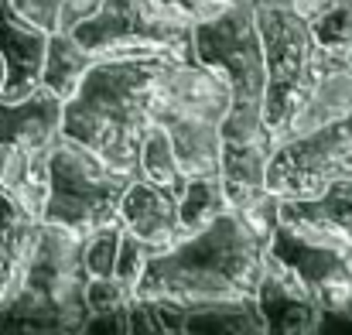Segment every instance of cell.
<instances>
[{
    "mask_svg": "<svg viewBox=\"0 0 352 335\" xmlns=\"http://www.w3.org/2000/svg\"><path fill=\"white\" fill-rule=\"evenodd\" d=\"M270 236L243 223L233 209L199 233L151 257L133 298L178 301L185 308L206 301L253 298Z\"/></svg>",
    "mask_w": 352,
    "mask_h": 335,
    "instance_id": "6da1fadb",
    "label": "cell"
},
{
    "mask_svg": "<svg viewBox=\"0 0 352 335\" xmlns=\"http://www.w3.org/2000/svg\"><path fill=\"white\" fill-rule=\"evenodd\" d=\"M161 62H96L62 107V133L89 147L107 168L137 178L144 133L154 127V79Z\"/></svg>",
    "mask_w": 352,
    "mask_h": 335,
    "instance_id": "7a4b0ae2",
    "label": "cell"
},
{
    "mask_svg": "<svg viewBox=\"0 0 352 335\" xmlns=\"http://www.w3.org/2000/svg\"><path fill=\"white\" fill-rule=\"evenodd\" d=\"M199 65L216 69L233 93L230 113L219 123L223 140H253L270 133L263 123V45L256 31V7H230L192 31Z\"/></svg>",
    "mask_w": 352,
    "mask_h": 335,
    "instance_id": "3957f363",
    "label": "cell"
},
{
    "mask_svg": "<svg viewBox=\"0 0 352 335\" xmlns=\"http://www.w3.org/2000/svg\"><path fill=\"white\" fill-rule=\"evenodd\" d=\"M86 236L55 223L38 226V239L24 270L17 298L0 312V318L28 322L52 332H82L89 325V308L82 298L86 267H82Z\"/></svg>",
    "mask_w": 352,
    "mask_h": 335,
    "instance_id": "277c9868",
    "label": "cell"
},
{
    "mask_svg": "<svg viewBox=\"0 0 352 335\" xmlns=\"http://www.w3.org/2000/svg\"><path fill=\"white\" fill-rule=\"evenodd\" d=\"M256 31L263 45V123L274 137V144L284 137L287 123L298 116L311 89L318 86L332 52H325L315 41L311 21L298 10L260 0L256 3Z\"/></svg>",
    "mask_w": 352,
    "mask_h": 335,
    "instance_id": "5b68a950",
    "label": "cell"
},
{
    "mask_svg": "<svg viewBox=\"0 0 352 335\" xmlns=\"http://www.w3.org/2000/svg\"><path fill=\"white\" fill-rule=\"evenodd\" d=\"M195 24L161 0H100V7L76 24L72 38L96 58H140V62H199Z\"/></svg>",
    "mask_w": 352,
    "mask_h": 335,
    "instance_id": "8992f818",
    "label": "cell"
},
{
    "mask_svg": "<svg viewBox=\"0 0 352 335\" xmlns=\"http://www.w3.org/2000/svg\"><path fill=\"white\" fill-rule=\"evenodd\" d=\"M130 182V175L107 168L89 147L62 133L48 158V199L41 223L65 226L79 236L120 223V202Z\"/></svg>",
    "mask_w": 352,
    "mask_h": 335,
    "instance_id": "52a82bcc",
    "label": "cell"
},
{
    "mask_svg": "<svg viewBox=\"0 0 352 335\" xmlns=\"http://www.w3.org/2000/svg\"><path fill=\"white\" fill-rule=\"evenodd\" d=\"M352 171V120L287 137L267 161L263 185L277 199H315L329 182Z\"/></svg>",
    "mask_w": 352,
    "mask_h": 335,
    "instance_id": "ba28073f",
    "label": "cell"
},
{
    "mask_svg": "<svg viewBox=\"0 0 352 335\" xmlns=\"http://www.w3.org/2000/svg\"><path fill=\"white\" fill-rule=\"evenodd\" d=\"M253 298L263 315V329L274 335H311L325 322V312L315 301V294L305 288V281L270 250L263 253Z\"/></svg>",
    "mask_w": 352,
    "mask_h": 335,
    "instance_id": "9c48e42d",
    "label": "cell"
},
{
    "mask_svg": "<svg viewBox=\"0 0 352 335\" xmlns=\"http://www.w3.org/2000/svg\"><path fill=\"white\" fill-rule=\"evenodd\" d=\"M280 226L352 257V171L329 182L315 199H280Z\"/></svg>",
    "mask_w": 352,
    "mask_h": 335,
    "instance_id": "30bf717a",
    "label": "cell"
},
{
    "mask_svg": "<svg viewBox=\"0 0 352 335\" xmlns=\"http://www.w3.org/2000/svg\"><path fill=\"white\" fill-rule=\"evenodd\" d=\"M178 195H182L178 188L133 178L120 202V226L140 243H147L154 253L175 246L185 236L178 219Z\"/></svg>",
    "mask_w": 352,
    "mask_h": 335,
    "instance_id": "8fae6325",
    "label": "cell"
},
{
    "mask_svg": "<svg viewBox=\"0 0 352 335\" xmlns=\"http://www.w3.org/2000/svg\"><path fill=\"white\" fill-rule=\"evenodd\" d=\"M48 34L24 21L10 0H0V62H3V86L0 100H21L41 86Z\"/></svg>",
    "mask_w": 352,
    "mask_h": 335,
    "instance_id": "7c38bea8",
    "label": "cell"
},
{
    "mask_svg": "<svg viewBox=\"0 0 352 335\" xmlns=\"http://www.w3.org/2000/svg\"><path fill=\"white\" fill-rule=\"evenodd\" d=\"M62 100L45 86L21 100H0V144L24 154H48L62 137Z\"/></svg>",
    "mask_w": 352,
    "mask_h": 335,
    "instance_id": "4fadbf2b",
    "label": "cell"
},
{
    "mask_svg": "<svg viewBox=\"0 0 352 335\" xmlns=\"http://www.w3.org/2000/svg\"><path fill=\"white\" fill-rule=\"evenodd\" d=\"M349 113H352V65L342 55H332L325 72H322V79H318V86L311 89V96L305 100L298 116L287 123L280 140L298 137V133H311V130L329 127V123H339Z\"/></svg>",
    "mask_w": 352,
    "mask_h": 335,
    "instance_id": "5bb4252c",
    "label": "cell"
},
{
    "mask_svg": "<svg viewBox=\"0 0 352 335\" xmlns=\"http://www.w3.org/2000/svg\"><path fill=\"white\" fill-rule=\"evenodd\" d=\"M41 219L28 216L7 195H0V312L17 298L24 284V270L38 239Z\"/></svg>",
    "mask_w": 352,
    "mask_h": 335,
    "instance_id": "9a60e30c",
    "label": "cell"
},
{
    "mask_svg": "<svg viewBox=\"0 0 352 335\" xmlns=\"http://www.w3.org/2000/svg\"><path fill=\"white\" fill-rule=\"evenodd\" d=\"M93 65H96V58L72 34H48L45 65H41V86L65 103L69 96H76L79 83L86 79V72Z\"/></svg>",
    "mask_w": 352,
    "mask_h": 335,
    "instance_id": "2e32d148",
    "label": "cell"
},
{
    "mask_svg": "<svg viewBox=\"0 0 352 335\" xmlns=\"http://www.w3.org/2000/svg\"><path fill=\"white\" fill-rule=\"evenodd\" d=\"M185 332H230V335H267L256 298L206 301L185 308Z\"/></svg>",
    "mask_w": 352,
    "mask_h": 335,
    "instance_id": "e0dca14e",
    "label": "cell"
},
{
    "mask_svg": "<svg viewBox=\"0 0 352 335\" xmlns=\"http://www.w3.org/2000/svg\"><path fill=\"white\" fill-rule=\"evenodd\" d=\"M274 137H253V140H223L219 151V178L226 188H256L263 185L267 161L274 154Z\"/></svg>",
    "mask_w": 352,
    "mask_h": 335,
    "instance_id": "ac0fdd59",
    "label": "cell"
},
{
    "mask_svg": "<svg viewBox=\"0 0 352 335\" xmlns=\"http://www.w3.org/2000/svg\"><path fill=\"white\" fill-rule=\"evenodd\" d=\"M223 213H230V199L223 188L219 175H199V178H185V188L178 195V219L182 233H199L209 223H216Z\"/></svg>",
    "mask_w": 352,
    "mask_h": 335,
    "instance_id": "d6986e66",
    "label": "cell"
},
{
    "mask_svg": "<svg viewBox=\"0 0 352 335\" xmlns=\"http://www.w3.org/2000/svg\"><path fill=\"white\" fill-rule=\"evenodd\" d=\"M10 7L45 34H72L76 24L100 7V0H10Z\"/></svg>",
    "mask_w": 352,
    "mask_h": 335,
    "instance_id": "ffe728a7",
    "label": "cell"
},
{
    "mask_svg": "<svg viewBox=\"0 0 352 335\" xmlns=\"http://www.w3.org/2000/svg\"><path fill=\"white\" fill-rule=\"evenodd\" d=\"M137 178H147L154 185H168V188H185V175L178 168L171 137L161 123H154L144 140H140V154H137Z\"/></svg>",
    "mask_w": 352,
    "mask_h": 335,
    "instance_id": "44dd1931",
    "label": "cell"
},
{
    "mask_svg": "<svg viewBox=\"0 0 352 335\" xmlns=\"http://www.w3.org/2000/svg\"><path fill=\"white\" fill-rule=\"evenodd\" d=\"M315 41L332 55L352 52V0H332L315 21H311Z\"/></svg>",
    "mask_w": 352,
    "mask_h": 335,
    "instance_id": "7402d4cb",
    "label": "cell"
},
{
    "mask_svg": "<svg viewBox=\"0 0 352 335\" xmlns=\"http://www.w3.org/2000/svg\"><path fill=\"white\" fill-rule=\"evenodd\" d=\"M82 298H86L89 322H93V318H117L133 301V291L126 284H120L117 277H86Z\"/></svg>",
    "mask_w": 352,
    "mask_h": 335,
    "instance_id": "603a6c76",
    "label": "cell"
},
{
    "mask_svg": "<svg viewBox=\"0 0 352 335\" xmlns=\"http://www.w3.org/2000/svg\"><path fill=\"white\" fill-rule=\"evenodd\" d=\"M117 246H120V223L103 226V229L89 233L86 243H82V267H86V277H113Z\"/></svg>",
    "mask_w": 352,
    "mask_h": 335,
    "instance_id": "cb8c5ba5",
    "label": "cell"
},
{
    "mask_svg": "<svg viewBox=\"0 0 352 335\" xmlns=\"http://www.w3.org/2000/svg\"><path fill=\"white\" fill-rule=\"evenodd\" d=\"M154 250L147 243H140L137 236H130L123 226H120V246H117V263H113V277L120 284H126L130 291H137V281L144 277L147 263H151Z\"/></svg>",
    "mask_w": 352,
    "mask_h": 335,
    "instance_id": "d4e9b609",
    "label": "cell"
},
{
    "mask_svg": "<svg viewBox=\"0 0 352 335\" xmlns=\"http://www.w3.org/2000/svg\"><path fill=\"white\" fill-rule=\"evenodd\" d=\"M161 3L182 10L192 24H199V21H212V17H219L223 10L236 7V0H161Z\"/></svg>",
    "mask_w": 352,
    "mask_h": 335,
    "instance_id": "484cf974",
    "label": "cell"
},
{
    "mask_svg": "<svg viewBox=\"0 0 352 335\" xmlns=\"http://www.w3.org/2000/svg\"><path fill=\"white\" fill-rule=\"evenodd\" d=\"M274 3H284V7H291V10H298L301 17H308V21H315L332 0H274Z\"/></svg>",
    "mask_w": 352,
    "mask_h": 335,
    "instance_id": "4316f807",
    "label": "cell"
},
{
    "mask_svg": "<svg viewBox=\"0 0 352 335\" xmlns=\"http://www.w3.org/2000/svg\"><path fill=\"white\" fill-rule=\"evenodd\" d=\"M260 0H236V7H256Z\"/></svg>",
    "mask_w": 352,
    "mask_h": 335,
    "instance_id": "83f0119b",
    "label": "cell"
},
{
    "mask_svg": "<svg viewBox=\"0 0 352 335\" xmlns=\"http://www.w3.org/2000/svg\"><path fill=\"white\" fill-rule=\"evenodd\" d=\"M0 86H3V62H0Z\"/></svg>",
    "mask_w": 352,
    "mask_h": 335,
    "instance_id": "f1b7e54d",
    "label": "cell"
},
{
    "mask_svg": "<svg viewBox=\"0 0 352 335\" xmlns=\"http://www.w3.org/2000/svg\"><path fill=\"white\" fill-rule=\"evenodd\" d=\"M342 58H346V62H349V65H352V52H349V55H342Z\"/></svg>",
    "mask_w": 352,
    "mask_h": 335,
    "instance_id": "f546056e",
    "label": "cell"
},
{
    "mask_svg": "<svg viewBox=\"0 0 352 335\" xmlns=\"http://www.w3.org/2000/svg\"><path fill=\"white\" fill-rule=\"evenodd\" d=\"M349 120H352V113H349Z\"/></svg>",
    "mask_w": 352,
    "mask_h": 335,
    "instance_id": "4dcf8cb0",
    "label": "cell"
}]
</instances>
